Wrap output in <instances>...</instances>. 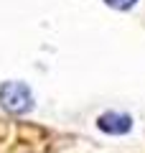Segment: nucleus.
<instances>
[{"instance_id": "7ed1b4c3", "label": "nucleus", "mask_w": 145, "mask_h": 153, "mask_svg": "<svg viewBox=\"0 0 145 153\" xmlns=\"http://www.w3.org/2000/svg\"><path fill=\"white\" fill-rule=\"evenodd\" d=\"M138 0H107V5L117 8V10H127V8H132Z\"/></svg>"}, {"instance_id": "f03ea898", "label": "nucleus", "mask_w": 145, "mask_h": 153, "mask_svg": "<svg viewBox=\"0 0 145 153\" xmlns=\"http://www.w3.org/2000/svg\"><path fill=\"white\" fill-rule=\"evenodd\" d=\"M97 125H99V130L109 133V135H125L132 128V117L125 112H104V115H99Z\"/></svg>"}, {"instance_id": "f257e3e1", "label": "nucleus", "mask_w": 145, "mask_h": 153, "mask_svg": "<svg viewBox=\"0 0 145 153\" xmlns=\"http://www.w3.org/2000/svg\"><path fill=\"white\" fill-rule=\"evenodd\" d=\"M0 102L8 112L23 115L33 107V92L26 82H5L0 87Z\"/></svg>"}]
</instances>
